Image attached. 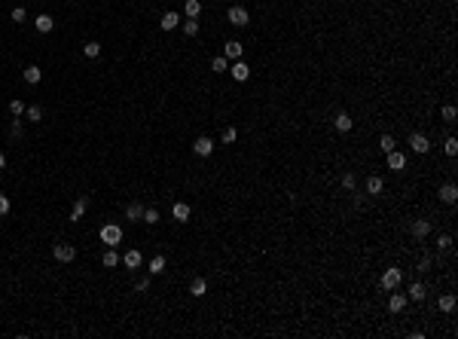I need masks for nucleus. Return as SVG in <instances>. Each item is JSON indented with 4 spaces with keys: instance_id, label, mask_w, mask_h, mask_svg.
Masks as SVG:
<instances>
[{
    "instance_id": "nucleus-4",
    "label": "nucleus",
    "mask_w": 458,
    "mask_h": 339,
    "mask_svg": "<svg viewBox=\"0 0 458 339\" xmlns=\"http://www.w3.org/2000/svg\"><path fill=\"white\" fill-rule=\"evenodd\" d=\"M250 21V13L245 6H229V25H235V28H245Z\"/></svg>"
},
{
    "instance_id": "nucleus-32",
    "label": "nucleus",
    "mask_w": 458,
    "mask_h": 339,
    "mask_svg": "<svg viewBox=\"0 0 458 339\" xmlns=\"http://www.w3.org/2000/svg\"><path fill=\"white\" fill-rule=\"evenodd\" d=\"M440 116H443L446 122H455V116H458V110H455L452 104H443V107H440Z\"/></svg>"
},
{
    "instance_id": "nucleus-7",
    "label": "nucleus",
    "mask_w": 458,
    "mask_h": 339,
    "mask_svg": "<svg viewBox=\"0 0 458 339\" xmlns=\"http://www.w3.org/2000/svg\"><path fill=\"white\" fill-rule=\"evenodd\" d=\"M192 153L202 156V159H205V156H211V153H214V141H211V138H196V144H192Z\"/></svg>"
},
{
    "instance_id": "nucleus-30",
    "label": "nucleus",
    "mask_w": 458,
    "mask_h": 339,
    "mask_svg": "<svg viewBox=\"0 0 458 339\" xmlns=\"http://www.w3.org/2000/svg\"><path fill=\"white\" fill-rule=\"evenodd\" d=\"M183 34H187V37H196L199 34V19H187L183 21Z\"/></svg>"
},
{
    "instance_id": "nucleus-37",
    "label": "nucleus",
    "mask_w": 458,
    "mask_h": 339,
    "mask_svg": "<svg viewBox=\"0 0 458 339\" xmlns=\"http://www.w3.org/2000/svg\"><path fill=\"white\" fill-rule=\"evenodd\" d=\"M9 113H13V116H21V113H25V101H9Z\"/></svg>"
},
{
    "instance_id": "nucleus-25",
    "label": "nucleus",
    "mask_w": 458,
    "mask_h": 339,
    "mask_svg": "<svg viewBox=\"0 0 458 339\" xmlns=\"http://www.w3.org/2000/svg\"><path fill=\"white\" fill-rule=\"evenodd\" d=\"M205 290H208L205 278H192V284H190V293H192V297H205Z\"/></svg>"
},
{
    "instance_id": "nucleus-36",
    "label": "nucleus",
    "mask_w": 458,
    "mask_h": 339,
    "mask_svg": "<svg viewBox=\"0 0 458 339\" xmlns=\"http://www.w3.org/2000/svg\"><path fill=\"white\" fill-rule=\"evenodd\" d=\"M443 150H446V156H458V141H455V138H446Z\"/></svg>"
},
{
    "instance_id": "nucleus-27",
    "label": "nucleus",
    "mask_w": 458,
    "mask_h": 339,
    "mask_svg": "<svg viewBox=\"0 0 458 339\" xmlns=\"http://www.w3.org/2000/svg\"><path fill=\"white\" fill-rule=\"evenodd\" d=\"M159 272H165V257L162 254L150 260V275H159Z\"/></svg>"
},
{
    "instance_id": "nucleus-23",
    "label": "nucleus",
    "mask_w": 458,
    "mask_h": 339,
    "mask_svg": "<svg viewBox=\"0 0 458 339\" xmlns=\"http://www.w3.org/2000/svg\"><path fill=\"white\" fill-rule=\"evenodd\" d=\"M34 28H37L40 34H49V31L55 28V21H52V16H37V21H34Z\"/></svg>"
},
{
    "instance_id": "nucleus-16",
    "label": "nucleus",
    "mask_w": 458,
    "mask_h": 339,
    "mask_svg": "<svg viewBox=\"0 0 458 339\" xmlns=\"http://www.w3.org/2000/svg\"><path fill=\"white\" fill-rule=\"evenodd\" d=\"M248 76H250V67H248V64H245L242 58H238V61L232 64V80H238V83H245Z\"/></svg>"
},
{
    "instance_id": "nucleus-42",
    "label": "nucleus",
    "mask_w": 458,
    "mask_h": 339,
    "mask_svg": "<svg viewBox=\"0 0 458 339\" xmlns=\"http://www.w3.org/2000/svg\"><path fill=\"white\" fill-rule=\"evenodd\" d=\"M9 134H13V138H21V119H16V122H13V129H9Z\"/></svg>"
},
{
    "instance_id": "nucleus-6",
    "label": "nucleus",
    "mask_w": 458,
    "mask_h": 339,
    "mask_svg": "<svg viewBox=\"0 0 458 339\" xmlns=\"http://www.w3.org/2000/svg\"><path fill=\"white\" fill-rule=\"evenodd\" d=\"M141 263H144V254L137 251V247H132V251L122 254V266L125 269H141Z\"/></svg>"
},
{
    "instance_id": "nucleus-22",
    "label": "nucleus",
    "mask_w": 458,
    "mask_h": 339,
    "mask_svg": "<svg viewBox=\"0 0 458 339\" xmlns=\"http://www.w3.org/2000/svg\"><path fill=\"white\" fill-rule=\"evenodd\" d=\"M183 13H187V19H199L202 16V0H187V3H183Z\"/></svg>"
},
{
    "instance_id": "nucleus-24",
    "label": "nucleus",
    "mask_w": 458,
    "mask_h": 339,
    "mask_svg": "<svg viewBox=\"0 0 458 339\" xmlns=\"http://www.w3.org/2000/svg\"><path fill=\"white\" fill-rule=\"evenodd\" d=\"M101 263H104L107 269H113V266H119V254L113 251V247H107V251H104V257H101Z\"/></svg>"
},
{
    "instance_id": "nucleus-26",
    "label": "nucleus",
    "mask_w": 458,
    "mask_h": 339,
    "mask_svg": "<svg viewBox=\"0 0 458 339\" xmlns=\"http://www.w3.org/2000/svg\"><path fill=\"white\" fill-rule=\"evenodd\" d=\"M211 71H214V74H223V71H229V58H226V55H217V58L211 61Z\"/></svg>"
},
{
    "instance_id": "nucleus-18",
    "label": "nucleus",
    "mask_w": 458,
    "mask_h": 339,
    "mask_svg": "<svg viewBox=\"0 0 458 339\" xmlns=\"http://www.w3.org/2000/svg\"><path fill=\"white\" fill-rule=\"evenodd\" d=\"M86 208H89V196H79V199H76V205H74V211H71V223H76L79 217H83Z\"/></svg>"
},
{
    "instance_id": "nucleus-41",
    "label": "nucleus",
    "mask_w": 458,
    "mask_h": 339,
    "mask_svg": "<svg viewBox=\"0 0 458 339\" xmlns=\"http://www.w3.org/2000/svg\"><path fill=\"white\" fill-rule=\"evenodd\" d=\"M25 16H28L25 6H16V9H13V21H25Z\"/></svg>"
},
{
    "instance_id": "nucleus-38",
    "label": "nucleus",
    "mask_w": 458,
    "mask_h": 339,
    "mask_svg": "<svg viewBox=\"0 0 458 339\" xmlns=\"http://www.w3.org/2000/svg\"><path fill=\"white\" fill-rule=\"evenodd\" d=\"M141 220H147L150 226L159 223V211H156V208H144V217H141Z\"/></svg>"
},
{
    "instance_id": "nucleus-21",
    "label": "nucleus",
    "mask_w": 458,
    "mask_h": 339,
    "mask_svg": "<svg viewBox=\"0 0 458 339\" xmlns=\"http://www.w3.org/2000/svg\"><path fill=\"white\" fill-rule=\"evenodd\" d=\"M333 126H336V132H342V134H345V132H351V126H354V122H351V116H348V113H336Z\"/></svg>"
},
{
    "instance_id": "nucleus-39",
    "label": "nucleus",
    "mask_w": 458,
    "mask_h": 339,
    "mask_svg": "<svg viewBox=\"0 0 458 339\" xmlns=\"http://www.w3.org/2000/svg\"><path fill=\"white\" fill-rule=\"evenodd\" d=\"M437 247H440V251H449V247H452V235H440V239H437Z\"/></svg>"
},
{
    "instance_id": "nucleus-12",
    "label": "nucleus",
    "mask_w": 458,
    "mask_h": 339,
    "mask_svg": "<svg viewBox=\"0 0 458 339\" xmlns=\"http://www.w3.org/2000/svg\"><path fill=\"white\" fill-rule=\"evenodd\" d=\"M425 297H428L425 284H421V281H412V284H409V293H406V300H412V302H421Z\"/></svg>"
},
{
    "instance_id": "nucleus-13",
    "label": "nucleus",
    "mask_w": 458,
    "mask_h": 339,
    "mask_svg": "<svg viewBox=\"0 0 458 339\" xmlns=\"http://www.w3.org/2000/svg\"><path fill=\"white\" fill-rule=\"evenodd\" d=\"M242 52H245V46H242L238 40H229L226 46H223V55H226V58H232V61H238V58H242Z\"/></svg>"
},
{
    "instance_id": "nucleus-1",
    "label": "nucleus",
    "mask_w": 458,
    "mask_h": 339,
    "mask_svg": "<svg viewBox=\"0 0 458 339\" xmlns=\"http://www.w3.org/2000/svg\"><path fill=\"white\" fill-rule=\"evenodd\" d=\"M101 242H104L107 247H116V245L122 242V226H116V223L101 226Z\"/></svg>"
},
{
    "instance_id": "nucleus-33",
    "label": "nucleus",
    "mask_w": 458,
    "mask_h": 339,
    "mask_svg": "<svg viewBox=\"0 0 458 339\" xmlns=\"http://www.w3.org/2000/svg\"><path fill=\"white\" fill-rule=\"evenodd\" d=\"M379 147H382V153H391L394 147H397V141L391 138V134H382V141H379Z\"/></svg>"
},
{
    "instance_id": "nucleus-29",
    "label": "nucleus",
    "mask_w": 458,
    "mask_h": 339,
    "mask_svg": "<svg viewBox=\"0 0 458 339\" xmlns=\"http://www.w3.org/2000/svg\"><path fill=\"white\" fill-rule=\"evenodd\" d=\"M440 312H455V297L452 293H443L440 297Z\"/></svg>"
},
{
    "instance_id": "nucleus-20",
    "label": "nucleus",
    "mask_w": 458,
    "mask_h": 339,
    "mask_svg": "<svg viewBox=\"0 0 458 339\" xmlns=\"http://www.w3.org/2000/svg\"><path fill=\"white\" fill-rule=\"evenodd\" d=\"M40 80H43V71H40L37 64H28V67H25V83H31V86H37Z\"/></svg>"
},
{
    "instance_id": "nucleus-9",
    "label": "nucleus",
    "mask_w": 458,
    "mask_h": 339,
    "mask_svg": "<svg viewBox=\"0 0 458 339\" xmlns=\"http://www.w3.org/2000/svg\"><path fill=\"white\" fill-rule=\"evenodd\" d=\"M440 202H446V205H455V202H458V187H455V184H443V187H440Z\"/></svg>"
},
{
    "instance_id": "nucleus-40",
    "label": "nucleus",
    "mask_w": 458,
    "mask_h": 339,
    "mask_svg": "<svg viewBox=\"0 0 458 339\" xmlns=\"http://www.w3.org/2000/svg\"><path fill=\"white\" fill-rule=\"evenodd\" d=\"M9 208H13V205H9V196L0 193V217H3V214H9Z\"/></svg>"
},
{
    "instance_id": "nucleus-31",
    "label": "nucleus",
    "mask_w": 458,
    "mask_h": 339,
    "mask_svg": "<svg viewBox=\"0 0 458 339\" xmlns=\"http://www.w3.org/2000/svg\"><path fill=\"white\" fill-rule=\"evenodd\" d=\"M25 113H28V122H40V119H43V107H40V104H31Z\"/></svg>"
},
{
    "instance_id": "nucleus-34",
    "label": "nucleus",
    "mask_w": 458,
    "mask_h": 339,
    "mask_svg": "<svg viewBox=\"0 0 458 339\" xmlns=\"http://www.w3.org/2000/svg\"><path fill=\"white\" fill-rule=\"evenodd\" d=\"M354 187H358V177H354L351 171H348V174H342V189H348V193H351Z\"/></svg>"
},
{
    "instance_id": "nucleus-35",
    "label": "nucleus",
    "mask_w": 458,
    "mask_h": 339,
    "mask_svg": "<svg viewBox=\"0 0 458 339\" xmlns=\"http://www.w3.org/2000/svg\"><path fill=\"white\" fill-rule=\"evenodd\" d=\"M235 138H238V132H235L232 126H226V129H223V134H220V141H223V144H232Z\"/></svg>"
},
{
    "instance_id": "nucleus-2",
    "label": "nucleus",
    "mask_w": 458,
    "mask_h": 339,
    "mask_svg": "<svg viewBox=\"0 0 458 339\" xmlns=\"http://www.w3.org/2000/svg\"><path fill=\"white\" fill-rule=\"evenodd\" d=\"M52 254H55V260H58V263H74L76 247H74V245H67V242H58V245L52 247Z\"/></svg>"
},
{
    "instance_id": "nucleus-43",
    "label": "nucleus",
    "mask_w": 458,
    "mask_h": 339,
    "mask_svg": "<svg viewBox=\"0 0 458 339\" xmlns=\"http://www.w3.org/2000/svg\"><path fill=\"white\" fill-rule=\"evenodd\" d=\"M3 168H6V156L0 153V171H3Z\"/></svg>"
},
{
    "instance_id": "nucleus-11",
    "label": "nucleus",
    "mask_w": 458,
    "mask_h": 339,
    "mask_svg": "<svg viewBox=\"0 0 458 339\" xmlns=\"http://www.w3.org/2000/svg\"><path fill=\"white\" fill-rule=\"evenodd\" d=\"M385 156H388V168H391V171H400V168H403V165H406V156H403V153H400V150H397V147H394V150H391V153H385Z\"/></svg>"
},
{
    "instance_id": "nucleus-3",
    "label": "nucleus",
    "mask_w": 458,
    "mask_h": 339,
    "mask_svg": "<svg viewBox=\"0 0 458 339\" xmlns=\"http://www.w3.org/2000/svg\"><path fill=\"white\" fill-rule=\"evenodd\" d=\"M400 281H403V272H400V269H385L382 272V287L385 290H397Z\"/></svg>"
},
{
    "instance_id": "nucleus-10",
    "label": "nucleus",
    "mask_w": 458,
    "mask_h": 339,
    "mask_svg": "<svg viewBox=\"0 0 458 339\" xmlns=\"http://www.w3.org/2000/svg\"><path fill=\"white\" fill-rule=\"evenodd\" d=\"M406 297L403 293H397V290H391V297H388V312H403L406 309Z\"/></svg>"
},
{
    "instance_id": "nucleus-15",
    "label": "nucleus",
    "mask_w": 458,
    "mask_h": 339,
    "mask_svg": "<svg viewBox=\"0 0 458 339\" xmlns=\"http://www.w3.org/2000/svg\"><path fill=\"white\" fill-rule=\"evenodd\" d=\"M171 214H174V220H177V223H187V220H190V214H192V208L187 205V202H177V205L171 208Z\"/></svg>"
},
{
    "instance_id": "nucleus-28",
    "label": "nucleus",
    "mask_w": 458,
    "mask_h": 339,
    "mask_svg": "<svg viewBox=\"0 0 458 339\" xmlns=\"http://www.w3.org/2000/svg\"><path fill=\"white\" fill-rule=\"evenodd\" d=\"M83 55H86V58H98V55H101V43H95V40L86 43V46H83Z\"/></svg>"
},
{
    "instance_id": "nucleus-17",
    "label": "nucleus",
    "mask_w": 458,
    "mask_h": 339,
    "mask_svg": "<svg viewBox=\"0 0 458 339\" xmlns=\"http://www.w3.org/2000/svg\"><path fill=\"white\" fill-rule=\"evenodd\" d=\"M177 25H180V16L174 13V9H171V13H165L162 21H159V28H162V31H174Z\"/></svg>"
},
{
    "instance_id": "nucleus-14",
    "label": "nucleus",
    "mask_w": 458,
    "mask_h": 339,
    "mask_svg": "<svg viewBox=\"0 0 458 339\" xmlns=\"http://www.w3.org/2000/svg\"><path fill=\"white\" fill-rule=\"evenodd\" d=\"M382 189H385V180H382L379 174H370V177H366V193H370V196H379Z\"/></svg>"
},
{
    "instance_id": "nucleus-8",
    "label": "nucleus",
    "mask_w": 458,
    "mask_h": 339,
    "mask_svg": "<svg viewBox=\"0 0 458 339\" xmlns=\"http://www.w3.org/2000/svg\"><path fill=\"white\" fill-rule=\"evenodd\" d=\"M409 232H412V239H416V242H421V239L431 232V223H428V220H412Z\"/></svg>"
},
{
    "instance_id": "nucleus-5",
    "label": "nucleus",
    "mask_w": 458,
    "mask_h": 339,
    "mask_svg": "<svg viewBox=\"0 0 458 339\" xmlns=\"http://www.w3.org/2000/svg\"><path fill=\"white\" fill-rule=\"evenodd\" d=\"M409 150L421 156V153H428V150H431V141H428L421 132H412V134H409Z\"/></svg>"
},
{
    "instance_id": "nucleus-19",
    "label": "nucleus",
    "mask_w": 458,
    "mask_h": 339,
    "mask_svg": "<svg viewBox=\"0 0 458 339\" xmlns=\"http://www.w3.org/2000/svg\"><path fill=\"white\" fill-rule=\"evenodd\" d=\"M141 217H144V205H141V202H132V205L125 208V220H132V223H137V220H141Z\"/></svg>"
}]
</instances>
